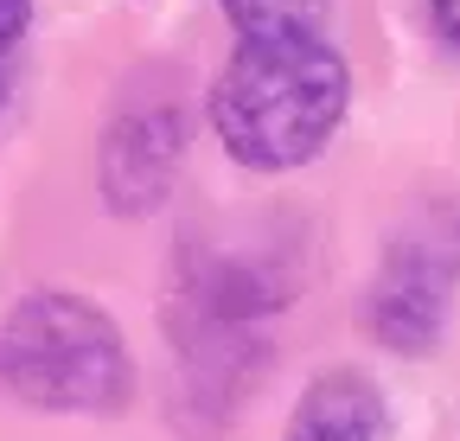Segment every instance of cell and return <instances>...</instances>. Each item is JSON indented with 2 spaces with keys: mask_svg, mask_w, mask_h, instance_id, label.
<instances>
[{
  "mask_svg": "<svg viewBox=\"0 0 460 441\" xmlns=\"http://www.w3.org/2000/svg\"><path fill=\"white\" fill-rule=\"evenodd\" d=\"M352 102V71L326 39H243L211 84V128L256 173L314 160Z\"/></svg>",
  "mask_w": 460,
  "mask_h": 441,
  "instance_id": "obj_1",
  "label": "cell"
},
{
  "mask_svg": "<svg viewBox=\"0 0 460 441\" xmlns=\"http://www.w3.org/2000/svg\"><path fill=\"white\" fill-rule=\"evenodd\" d=\"M0 384L32 410L102 416L128 397V346L84 295L39 288L0 320Z\"/></svg>",
  "mask_w": 460,
  "mask_h": 441,
  "instance_id": "obj_2",
  "label": "cell"
},
{
  "mask_svg": "<svg viewBox=\"0 0 460 441\" xmlns=\"http://www.w3.org/2000/svg\"><path fill=\"white\" fill-rule=\"evenodd\" d=\"M441 320H447V269L429 250L390 256V269L371 282L365 326L390 352H429L441 340Z\"/></svg>",
  "mask_w": 460,
  "mask_h": 441,
  "instance_id": "obj_3",
  "label": "cell"
},
{
  "mask_svg": "<svg viewBox=\"0 0 460 441\" xmlns=\"http://www.w3.org/2000/svg\"><path fill=\"white\" fill-rule=\"evenodd\" d=\"M172 167H180V116L172 109H128L102 141V192L115 211L160 205Z\"/></svg>",
  "mask_w": 460,
  "mask_h": 441,
  "instance_id": "obj_4",
  "label": "cell"
},
{
  "mask_svg": "<svg viewBox=\"0 0 460 441\" xmlns=\"http://www.w3.org/2000/svg\"><path fill=\"white\" fill-rule=\"evenodd\" d=\"M384 435V397L358 371H326L307 384V397L288 416L281 441H377Z\"/></svg>",
  "mask_w": 460,
  "mask_h": 441,
  "instance_id": "obj_5",
  "label": "cell"
},
{
  "mask_svg": "<svg viewBox=\"0 0 460 441\" xmlns=\"http://www.w3.org/2000/svg\"><path fill=\"white\" fill-rule=\"evenodd\" d=\"M243 39H320L326 0H217Z\"/></svg>",
  "mask_w": 460,
  "mask_h": 441,
  "instance_id": "obj_6",
  "label": "cell"
},
{
  "mask_svg": "<svg viewBox=\"0 0 460 441\" xmlns=\"http://www.w3.org/2000/svg\"><path fill=\"white\" fill-rule=\"evenodd\" d=\"M26 20H32V0H0V51L26 32Z\"/></svg>",
  "mask_w": 460,
  "mask_h": 441,
  "instance_id": "obj_7",
  "label": "cell"
},
{
  "mask_svg": "<svg viewBox=\"0 0 460 441\" xmlns=\"http://www.w3.org/2000/svg\"><path fill=\"white\" fill-rule=\"evenodd\" d=\"M429 7H435L441 39H447V45H460V0H429Z\"/></svg>",
  "mask_w": 460,
  "mask_h": 441,
  "instance_id": "obj_8",
  "label": "cell"
},
{
  "mask_svg": "<svg viewBox=\"0 0 460 441\" xmlns=\"http://www.w3.org/2000/svg\"><path fill=\"white\" fill-rule=\"evenodd\" d=\"M0 102H7V71H0Z\"/></svg>",
  "mask_w": 460,
  "mask_h": 441,
  "instance_id": "obj_9",
  "label": "cell"
}]
</instances>
